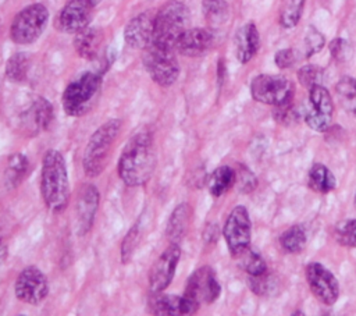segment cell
Masks as SVG:
<instances>
[{
    "label": "cell",
    "mask_w": 356,
    "mask_h": 316,
    "mask_svg": "<svg viewBox=\"0 0 356 316\" xmlns=\"http://www.w3.org/2000/svg\"><path fill=\"white\" fill-rule=\"evenodd\" d=\"M307 180L309 188L318 193H327L332 191L337 185L334 174L330 171L328 167H325L321 163H316L312 166V168L309 170Z\"/></svg>",
    "instance_id": "25"
},
{
    "label": "cell",
    "mask_w": 356,
    "mask_h": 316,
    "mask_svg": "<svg viewBox=\"0 0 356 316\" xmlns=\"http://www.w3.org/2000/svg\"><path fill=\"white\" fill-rule=\"evenodd\" d=\"M93 7L89 0H68L57 15V28L65 33H78L89 25Z\"/></svg>",
    "instance_id": "15"
},
{
    "label": "cell",
    "mask_w": 356,
    "mask_h": 316,
    "mask_svg": "<svg viewBox=\"0 0 356 316\" xmlns=\"http://www.w3.org/2000/svg\"><path fill=\"white\" fill-rule=\"evenodd\" d=\"M15 297L29 305H39L49 294L47 278L35 266L25 267L17 277L14 285Z\"/></svg>",
    "instance_id": "12"
},
{
    "label": "cell",
    "mask_w": 356,
    "mask_h": 316,
    "mask_svg": "<svg viewBox=\"0 0 356 316\" xmlns=\"http://www.w3.org/2000/svg\"><path fill=\"white\" fill-rule=\"evenodd\" d=\"M192 219V207L188 203L178 205L167 223V238L171 244H179L186 235Z\"/></svg>",
    "instance_id": "21"
},
{
    "label": "cell",
    "mask_w": 356,
    "mask_h": 316,
    "mask_svg": "<svg viewBox=\"0 0 356 316\" xmlns=\"http://www.w3.org/2000/svg\"><path fill=\"white\" fill-rule=\"evenodd\" d=\"M156 153L149 134H136L124 148L118 160V175L128 187H142L153 175Z\"/></svg>",
    "instance_id": "1"
},
{
    "label": "cell",
    "mask_w": 356,
    "mask_h": 316,
    "mask_svg": "<svg viewBox=\"0 0 356 316\" xmlns=\"http://www.w3.org/2000/svg\"><path fill=\"white\" fill-rule=\"evenodd\" d=\"M305 273L313 295L324 305H334L339 297V284L337 277L318 262L309 263Z\"/></svg>",
    "instance_id": "13"
},
{
    "label": "cell",
    "mask_w": 356,
    "mask_h": 316,
    "mask_svg": "<svg viewBox=\"0 0 356 316\" xmlns=\"http://www.w3.org/2000/svg\"><path fill=\"white\" fill-rule=\"evenodd\" d=\"M121 129V120L111 118L102 124L89 138L82 157V167L86 175L97 177L106 167L113 143Z\"/></svg>",
    "instance_id": "4"
},
{
    "label": "cell",
    "mask_w": 356,
    "mask_h": 316,
    "mask_svg": "<svg viewBox=\"0 0 356 316\" xmlns=\"http://www.w3.org/2000/svg\"><path fill=\"white\" fill-rule=\"evenodd\" d=\"M28 167H29V161H28L25 155H22V153H13L8 157L7 168H6V175H4L7 185L10 188L17 187L24 180V177L26 175Z\"/></svg>",
    "instance_id": "27"
},
{
    "label": "cell",
    "mask_w": 356,
    "mask_h": 316,
    "mask_svg": "<svg viewBox=\"0 0 356 316\" xmlns=\"http://www.w3.org/2000/svg\"><path fill=\"white\" fill-rule=\"evenodd\" d=\"M181 258V248L178 244H171L156 259L149 273V288L152 294L163 292L174 278L178 260Z\"/></svg>",
    "instance_id": "14"
},
{
    "label": "cell",
    "mask_w": 356,
    "mask_h": 316,
    "mask_svg": "<svg viewBox=\"0 0 356 316\" xmlns=\"http://www.w3.org/2000/svg\"><path fill=\"white\" fill-rule=\"evenodd\" d=\"M236 258H241V266L249 276H260L267 271V264L264 259L257 252L249 248Z\"/></svg>",
    "instance_id": "32"
},
{
    "label": "cell",
    "mask_w": 356,
    "mask_h": 316,
    "mask_svg": "<svg viewBox=\"0 0 356 316\" xmlns=\"http://www.w3.org/2000/svg\"><path fill=\"white\" fill-rule=\"evenodd\" d=\"M102 85V74L88 71L72 81L63 92L61 103L64 111L71 117L85 114L92 106Z\"/></svg>",
    "instance_id": "6"
},
{
    "label": "cell",
    "mask_w": 356,
    "mask_h": 316,
    "mask_svg": "<svg viewBox=\"0 0 356 316\" xmlns=\"http://www.w3.org/2000/svg\"><path fill=\"white\" fill-rule=\"evenodd\" d=\"M235 174H236L235 182H238V188L241 192H250L257 185V180L246 167L241 166L239 170L235 171Z\"/></svg>",
    "instance_id": "38"
},
{
    "label": "cell",
    "mask_w": 356,
    "mask_h": 316,
    "mask_svg": "<svg viewBox=\"0 0 356 316\" xmlns=\"http://www.w3.org/2000/svg\"><path fill=\"white\" fill-rule=\"evenodd\" d=\"M323 77H324V70L314 64H307L298 70V79L307 89L312 88L313 85L320 84Z\"/></svg>",
    "instance_id": "34"
},
{
    "label": "cell",
    "mask_w": 356,
    "mask_h": 316,
    "mask_svg": "<svg viewBox=\"0 0 356 316\" xmlns=\"http://www.w3.org/2000/svg\"><path fill=\"white\" fill-rule=\"evenodd\" d=\"M293 84L291 79L282 75L260 74L253 78L250 84V93L256 102L263 104L278 106L292 100Z\"/></svg>",
    "instance_id": "9"
},
{
    "label": "cell",
    "mask_w": 356,
    "mask_h": 316,
    "mask_svg": "<svg viewBox=\"0 0 356 316\" xmlns=\"http://www.w3.org/2000/svg\"><path fill=\"white\" fill-rule=\"evenodd\" d=\"M324 46V36L314 28L310 26L305 36V57H310L318 53Z\"/></svg>",
    "instance_id": "36"
},
{
    "label": "cell",
    "mask_w": 356,
    "mask_h": 316,
    "mask_svg": "<svg viewBox=\"0 0 356 316\" xmlns=\"http://www.w3.org/2000/svg\"><path fill=\"white\" fill-rule=\"evenodd\" d=\"M40 193L46 207L63 212L70 200V182L65 159L61 152L50 149L44 153L40 171Z\"/></svg>",
    "instance_id": "2"
},
{
    "label": "cell",
    "mask_w": 356,
    "mask_h": 316,
    "mask_svg": "<svg viewBox=\"0 0 356 316\" xmlns=\"http://www.w3.org/2000/svg\"><path fill=\"white\" fill-rule=\"evenodd\" d=\"M99 191L95 185L82 187L76 199V230L79 235L86 234L93 224L99 206Z\"/></svg>",
    "instance_id": "16"
},
{
    "label": "cell",
    "mask_w": 356,
    "mask_h": 316,
    "mask_svg": "<svg viewBox=\"0 0 356 316\" xmlns=\"http://www.w3.org/2000/svg\"><path fill=\"white\" fill-rule=\"evenodd\" d=\"M7 255H8V248H7L6 239L3 237V232L0 230V264L7 259Z\"/></svg>",
    "instance_id": "41"
},
{
    "label": "cell",
    "mask_w": 356,
    "mask_h": 316,
    "mask_svg": "<svg viewBox=\"0 0 356 316\" xmlns=\"http://www.w3.org/2000/svg\"><path fill=\"white\" fill-rule=\"evenodd\" d=\"M221 294L220 283L211 267L203 266L189 277L184 295L181 297L182 315H193L202 303L214 302Z\"/></svg>",
    "instance_id": "5"
},
{
    "label": "cell",
    "mask_w": 356,
    "mask_h": 316,
    "mask_svg": "<svg viewBox=\"0 0 356 316\" xmlns=\"http://www.w3.org/2000/svg\"><path fill=\"white\" fill-rule=\"evenodd\" d=\"M306 0H282L280 7V24L282 28H293L303 13Z\"/></svg>",
    "instance_id": "29"
},
{
    "label": "cell",
    "mask_w": 356,
    "mask_h": 316,
    "mask_svg": "<svg viewBox=\"0 0 356 316\" xmlns=\"http://www.w3.org/2000/svg\"><path fill=\"white\" fill-rule=\"evenodd\" d=\"M298 53L293 49H282L275 53L274 61L280 68H289L298 61Z\"/></svg>",
    "instance_id": "39"
},
{
    "label": "cell",
    "mask_w": 356,
    "mask_h": 316,
    "mask_svg": "<svg viewBox=\"0 0 356 316\" xmlns=\"http://www.w3.org/2000/svg\"><path fill=\"white\" fill-rule=\"evenodd\" d=\"M89 1H90L93 6H97V4H99L102 0H89Z\"/></svg>",
    "instance_id": "42"
},
{
    "label": "cell",
    "mask_w": 356,
    "mask_h": 316,
    "mask_svg": "<svg viewBox=\"0 0 356 316\" xmlns=\"http://www.w3.org/2000/svg\"><path fill=\"white\" fill-rule=\"evenodd\" d=\"M330 52H331V56H332L334 60H337V61L345 60V56L348 53V43H346V40H343L341 38L334 39L330 43Z\"/></svg>",
    "instance_id": "40"
},
{
    "label": "cell",
    "mask_w": 356,
    "mask_h": 316,
    "mask_svg": "<svg viewBox=\"0 0 356 316\" xmlns=\"http://www.w3.org/2000/svg\"><path fill=\"white\" fill-rule=\"evenodd\" d=\"M202 10L211 26L222 25L228 18V4L225 0H202Z\"/></svg>",
    "instance_id": "30"
},
{
    "label": "cell",
    "mask_w": 356,
    "mask_h": 316,
    "mask_svg": "<svg viewBox=\"0 0 356 316\" xmlns=\"http://www.w3.org/2000/svg\"><path fill=\"white\" fill-rule=\"evenodd\" d=\"M273 116L277 123H281L284 125H291L292 123H296L299 118V113L295 109V106L292 104V100L278 104V106H274Z\"/></svg>",
    "instance_id": "35"
},
{
    "label": "cell",
    "mask_w": 356,
    "mask_h": 316,
    "mask_svg": "<svg viewBox=\"0 0 356 316\" xmlns=\"http://www.w3.org/2000/svg\"><path fill=\"white\" fill-rule=\"evenodd\" d=\"M332 113L334 104L327 88L321 84L309 88V107L305 110L306 124L317 132H324L331 125Z\"/></svg>",
    "instance_id": "11"
},
{
    "label": "cell",
    "mask_w": 356,
    "mask_h": 316,
    "mask_svg": "<svg viewBox=\"0 0 356 316\" xmlns=\"http://www.w3.org/2000/svg\"><path fill=\"white\" fill-rule=\"evenodd\" d=\"M234 43H235L236 58L242 64H246L248 61H250L257 53L260 46V36L256 25L253 22H248L242 25L235 33Z\"/></svg>",
    "instance_id": "19"
},
{
    "label": "cell",
    "mask_w": 356,
    "mask_h": 316,
    "mask_svg": "<svg viewBox=\"0 0 356 316\" xmlns=\"http://www.w3.org/2000/svg\"><path fill=\"white\" fill-rule=\"evenodd\" d=\"M47 18V8L40 3H35L22 8L14 17L10 26V36L13 42L18 45L33 43L44 31Z\"/></svg>",
    "instance_id": "7"
},
{
    "label": "cell",
    "mask_w": 356,
    "mask_h": 316,
    "mask_svg": "<svg viewBox=\"0 0 356 316\" xmlns=\"http://www.w3.org/2000/svg\"><path fill=\"white\" fill-rule=\"evenodd\" d=\"M214 43V36L211 31L204 29V28H192L186 29L178 43H177V50L186 57H199L206 54Z\"/></svg>",
    "instance_id": "18"
},
{
    "label": "cell",
    "mask_w": 356,
    "mask_h": 316,
    "mask_svg": "<svg viewBox=\"0 0 356 316\" xmlns=\"http://www.w3.org/2000/svg\"><path fill=\"white\" fill-rule=\"evenodd\" d=\"M306 231L302 226L295 224L286 228L280 237L281 248L288 253H299L306 246Z\"/></svg>",
    "instance_id": "28"
},
{
    "label": "cell",
    "mask_w": 356,
    "mask_h": 316,
    "mask_svg": "<svg viewBox=\"0 0 356 316\" xmlns=\"http://www.w3.org/2000/svg\"><path fill=\"white\" fill-rule=\"evenodd\" d=\"M222 234L232 256L236 258L249 248L252 224L245 206H235L231 210L225 220Z\"/></svg>",
    "instance_id": "10"
},
{
    "label": "cell",
    "mask_w": 356,
    "mask_h": 316,
    "mask_svg": "<svg viewBox=\"0 0 356 316\" xmlns=\"http://www.w3.org/2000/svg\"><path fill=\"white\" fill-rule=\"evenodd\" d=\"M53 117H54V113H53L51 103L47 99L40 96V97H36L35 102L31 104L24 121L29 131H32L33 134H38L49 129L53 121Z\"/></svg>",
    "instance_id": "20"
},
{
    "label": "cell",
    "mask_w": 356,
    "mask_h": 316,
    "mask_svg": "<svg viewBox=\"0 0 356 316\" xmlns=\"http://www.w3.org/2000/svg\"><path fill=\"white\" fill-rule=\"evenodd\" d=\"M235 181H236L235 170L229 166H220L210 174L207 187H209L210 193L213 196L218 198V196L224 195L228 189H231L234 187Z\"/></svg>",
    "instance_id": "23"
},
{
    "label": "cell",
    "mask_w": 356,
    "mask_h": 316,
    "mask_svg": "<svg viewBox=\"0 0 356 316\" xmlns=\"http://www.w3.org/2000/svg\"><path fill=\"white\" fill-rule=\"evenodd\" d=\"M138 241H139V226L136 223L135 226L131 227V230L127 232L125 238L122 239V244H121L122 263H127L131 259V256L138 245Z\"/></svg>",
    "instance_id": "37"
},
{
    "label": "cell",
    "mask_w": 356,
    "mask_h": 316,
    "mask_svg": "<svg viewBox=\"0 0 356 316\" xmlns=\"http://www.w3.org/2000/svg\"><path fill=\"white\" fill-rule=\"evenodd\" d=\"M154 17L150 13H142L134 17L125 26L124 39L134 49H146L153 40Z\"/></svg>",
    "instance_id": "17"
},
{
    "label": "cell",
    "mask_w": 356,
    "mask_h": 316,
    "mask_svg": "<svg viewBox=\"0 0 356 316\" xmlns=\"http://www.w3.org/2000/svg\"><path fill=\"white\" fill-rule=\"evenodd\" d=\"M355 207H356V195H355Z\"/></svg>",
    "instance_id": "43"
},
{
    "label": "cell",
    "mask_w": 356,
    "mask_h": 316,
    "mask_svg": "<svg viewBox=\"0 0 356 316\" xmlns=\"http://www.w3.org/2000/svg\"><path fill=\"white\" fill-rule=\"evenodd\" d=\"M335 92L341 106L356 117V79L348 75L342 77L335 86Z\"/></svg>",
    "instance_id": "26"
},
{
    "label": "cell",
    "mask_w": 356,
    "mask_h": 316,
    "mask_svg": "<svg viewBox=\"0 0 356 316\" xmlns=\"http://www.w3.org/2000/svg\"><path fill=\"white\" fill-rule=\"evenodd\" d=\"M29 71V57L25 53L13 54L6 64V77L11 82H22Z\"/></svg>",
    "instance_id": "31"
},
{
    "label": "cell",
    "mask_w": 356,
    "mask_h": 316,
    "mask_svg": "<svg viewBox=\"0 0 356 316\" xmlns=\"http://www.w3.org/2000/svg\"><path fill=\"white\" fill-rule=\"evenodd\" d=\"M189 22L188 7L178 0L167 1L154 15L152 43L174 50Z\"/></svg>",
    "instance_id": "3"
},
{
    "label": "cell",
    "mask_w": 356,
    "mask_h": 316,
    "mask_svg": "<svg viewBox=\"0 0 356 316\" xmlns=\"http://www.w3.org/2000/svg\"><path fill=\"white\" fill-rule=\"evenodd\" d=\"M149 310L153 315H159V316L182 315L181 297L165 295V294H161V292H156L149 299Z\"/></svg>",
    "instance_id": "24"
},
{
    "label": "cell",
    "mask_w": 356,
    "mask_h": 316,
    "mask_svg": "<svg viewBox=\"0 0 356 316\" xmlns=\"http://www.w3.org/2000/svg\"><path fill=\"white\" fill-rule=\"evenodd\" d=\"M334 238L342 246L356 248V219L338 224L334 230Z\"/></svg>",
    "instance_id": "33"
},
{
    "label": "cell",
    "mask_w": 356,
    "mask_h": 316,
    "mask_svg": "<svg viewBox=\"0 0 356 316\" xmlns=\"http://www.w3.org/2000/svg\"><path fill=\"white\" fill-rule=\"evenodd\" d=\"M103 43V32L100 28H89L79 31L75 36L74 46L76 53L88 60H92L97 56Z\"/></svg>",
    "instance_id": "22"
},
{
    "label": "cell",
    "mask_w": 356,
    "mask_h": 316,
    "mask_svg": "<svg viewBox=\"0 0 356 316\" xmlns=\"http://www.w3.org/2000/svg\"><path fill=\"white\" fill-rule=\"evenodd\" d=\"M143 65L150 78L160 86H171L179 75V64L174 50L149 45L143 53Z\"/></svg>",
    "instance_id": "8"
}]
</instances>
